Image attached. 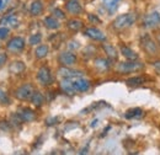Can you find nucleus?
<instances>
[{
	"instance_id": "nucleus-7",
	"label": "nucleus",
	"mask_w": 160,
	"mask_h": 155,
	"mask_svg": "<svg viewBox=\"0 0 160 155\" xmlns=\"http://www.w3.org/2000/svg\"><path fill=\"white\" fill-rule=\"evenodd\" d=\"M143 68V65L137 60H131V62H126V63H121L117 67V70L122 74H127V73H133L137 72Z\"/></svg>"
},
{
	"instance_id": "nucleus-1",
	"label": "nucleus",
	"mask_w": 160,
	"mask_h": 155,
	"mask_svg": "<svg viewBox=\"0 0 160 155\" xmlns=\"http://www.w3.org/2000/svg\"><path fill=\"white\" fill-rule=\"evenodd\" d=\"M60 89L68 95H73L75 92H85L90 89V81L82 77L63 78V80L60 81Z\"/></svg>"
},
{
	"instance_id": "nucleus-23",
	"label": "nucleus",
	"mask_w": 160,
	"mask_h": 155,
	"mask_svg": "<svg viewBox=\"0 0 160 155\" xmlns=\"http://www.w3.org/2000/svg\"><path fill=\"white\" fill-rule=\"evenodd\" d=\"M59 74L63 78H73V77H81V73L78 70H70L68 68H62L59 70Z\"/></svg>"
},
{
	"instance_id": "nucleus-25",
	"label": "nucleus",
	"mask_w": 160,
	"mask_h": 155,
	"mask_svg": "<svg viewBox=\"0 0 160 155\" xmlns=\"http://www.w3.org/2000/svg\"><path fill=\"white\" fill-rule=\"evenodd\" d=\"M142 116H143V111L140 108H131L126 113V118H137Z\"/></svg>"
},
{
	"instance_id": "nucleus-10",
	"label": "nucleus",
	"mask_w": 160,
	"mask_h": 155,
	"mask_svg": "<svg viewBox=\"0 0 160 155\" xmlns=\"http://www.w3.org/2000/svg\"><path fill=\"white\" fill-rule=\"evenodd\" d=\"M58 60H59V63L62 65H64V67H72V65H74L75 63H77V56L74 54V53H72V52H63V53H60L59 57H58Z\"/></svg>"
},
{
	"instance_id": "nucleus-28",
	"label": "nucleus",
	"mask_w": 160,
	"mask_h": 155,
	"mask_svg": "<svg viewBox=\"0 0 160 155\" xmlns=\"http://www.w3.org/2000/svg\"><path fill=\"white\" fill-rule=\"evenodd\" d=\"M145 79L143 77H136V78H132V79H128L127 80V84L128 85H139L142 82H144Z\"/></svg>"
},
{
	"instance_id": "nucleus-34",
	"label": "nucleus",
	"mask_w": 160,
	"mask_h": 155,
	"mask_svg": "<svg viewBox=\"0 0 160 155\" xmlns=\"http://www.w3.org/2000/svg\"><path fill=\"white\" fill-rule=\"evenodd\" d=\"M158 41H159V43H160V33L158 35Z\"/></svg>"
},
{
	"instance_id": "nucleus-27",
	"label": "nucleus",
	"mask_w": 160,
	"mask_h": 155,
	"mask_svg": "<svg viewBox=\"0 0 160 155\" xmlns=\"http://www.w3.org/2000/svg\"><path fill=\"white\" fill-rule=\"evenodd\" d=\"M41 41H42V36H41L40 33H33L30 39H28V43L31 44V46H35V44H38L41 43Z\"/></svg>"
},
{
	"instance_id": "nucleus-15",
	"label": "nucleus",
	"mask_w": 160,
	"mask_h": 155,
	"mask_svg": "<svg viewBox=\"0 0 160 155\" xmlns=\"http://www.w3.org/2000/svg\"><path fill=\"white\" fill-rule=\"evenodd\" d=\"M42 12H43V4L40 0L32 1L31 5H30V14L32 16H40Z\"/></svg>"
},
{
	"instance_id": "nucleus-18",
	"label": "nucleus",
	"mask_w": 160,
	"mask_h": 155,
	"mask_svg": "<svg viewBox=\"0 0 160 155\" xmlns=\"http://www.w3.org/2000/svg\"><path fill=\"white\" fill-rule=\"evenodd\" d=\"M48 52H49L48 46H47V44H41V46H38V47L36 48V51H35V56H36V58L43 59L48 56Z\"/></svg>"
},
{
	"instance_id": "nucleus-5",
	"label": "nucleus",
	"mask_w": 160,
	"mask_h": 155,
	"mask_svg": "<svg viewBox=\"0 0 160 155\" xmlns=\"http://www.w3.org/2000/svg\"><path fill=\"white\" fill-rule=\"evenodd\" d=\"M33 92H35V89L31 84H23L15 90V97L21 101H27V100H31Z\"/></svg>"
},
{
	"instance_id": "nucleus-30",
	"label": "nucleus",
	"mask_w": 160,
	"mask_h": 155,
	"mask_svg": "<svg viewBox=\"0 0 160 155\" xmlns=\"http://www.w3.org/2000/svg\"><path fill=\"white\" fill-rule=\"evenodd\" d=\"M53 14H54V16H57V18H59V19H65V15H64V12L59 10V9H54L53 10Z\"/></svg>"
},
{
	"instance_id": "nucleus-32",
	"label": "nucleus",
	"mask_w": 160,
	"mask_h": 155,
	"mask_svg": "<svg viewBox=\"0 0 160 155\" xmlns=\"http://www.w3.org/2000/svg\"><path fill=\"white\" fill-rule=\"evenodd\" d=\"M153 67H154V69H155L158 73H160V60L154 62V63H153Z\"/></svg>"
},
{
	"instance_id": "nucleus-3",
	"label": "nucleus",
	"mask_w": 160,
	"mask_h": 155,
	"mask_svg": "<svg viewBox=\"0 0 160 155\" xmlns=\"http://www.w3.org/2000/svg\"><path fill=\"white\" fill-rule=\"evenodd\" d=\"M140 46H142V49L148 56H155L159 53V47H158L157 42L149 35H143L140 37Z\"/></svg>"
},
{
	"instance_id": "nucleus-24",
	"label": "nucleus",
	"mask_w": 160,
	"mask_h": 155,
	"mask_svg": "<svg viewBox=\"0 0 160 155\" xmlns=\"http://www.w3.org/2000/svg\"><path fill=\"white\" fill-rule=\"evenodd\" d=\"M95 65L100 69L101 72H103V70H107V69H108L110 63H108V60H106V59L99 58V59H96V60H95Z\"/></svg>"
},
{
	"instance_id": "nucleus-21",
	"label": "nucleus",
	"mask_w": 160,
	"mask_h": 155,
	"mask_svg": "<svg viewBox=\"0 0 160 155\" xmlns=\"http://www.w3.org/2000/svg\"><path fill=\"white\" fill-rule=\"evenodd\" d=\"M120 1L121 0H103V5H105V8L107 9V11H108L110 14H112V12L116 11V9H117Z\"/></svg>"
},
{
	"instance_id": "nucleus-14",
	"label": "nucleus",
	"mask_w": 160,
	"mask_h": 155,
	"mask_svg": "<svg viewBox=\"0 0 160 155\" xmlns=\"http://www.w3.org/2000/svg\"><path fill=\"white\" fill-rule=\"evenodd\" d=\"M0 25L5 26V25H10L11 27H18L19 26V20L14 14H9L6 16H4L2 19L0 20Z\"/></svg>"
},
{
	"instance_id": "nucleus-20",
	"label": "nucleus",
	"mask_w": 160,
	"mask_h": 155,
	"mask_svg": "<svg viewBox=\"0 0 160 155\" xmlns=\"http://www.w3.org/2000/svg\"><path fill=\"white\" fill-rule=\"evenodd\" d=\"M102 47L105 49V53L107 54V57L111 59V60H116L117 59V51H116V48L113 46H111V44H103Z\"/></svg>"
},
{
	"instance_id": "nucleus-8",
	"label": "nucleus",
	"mask_w": 160,
	"mask_h": 155,
	"mask_svg": "<svg viewBox=\"0 0 160 155\" xmlns=\"http://www.w3.org/2000/svg\"><path fill=\"white\" fill-rule=\"evenodd\" d=\"M6 47L12 53H20V52H22L25 49V39L22 38V37L16 36V37L11 38L8 42Z\"/></svg>"
},
{
	"instance_id": "nucleus-9",
	"label": "nucleus",
	"mask_w": 160,
	"mask_h": 155,
	"mask_svg": "<svg viewBox=\"0 0 160 155\" xmlns=\"http://www.w3.org/2000/svg\"><path fill=\"white\" fill-rule=\"evenodd\" d=\"M84 35L94 41H106V35L96 27H88L84 31Z\"/></svg>"
},
{
	"instance_id": "nucleus-19",
	"label": "nucleus",
	"mask_w": 160,
	"mask_h": 155,
	"mask_svg": "<svg viewBox=\"0 0 160 155\" xmlns=\"http://www.w3.org/2000/svg\"><path fill=\"white\" fill-rule=\"evenodd\" d=\"M31 102H32L33 106L41 107V106L44 103V96H43L41 92H38V91H35L32 97H31Z\"/></svg>"
},
{
	"instance_id": "nucleus-26",
	"label": "nucleus",
	"mask_w": 160,
	"mask_h": 155,
	"mask_svg": "<svg viewBox=\"0 0 160 155\" xmlns=\"http://www.w3.org/2000/svg\"><path fill=\"white\" fill-rule=\"evenodd\" d=\"M0 103L1 105H9L10 103V97L5 92V90H2L0 88Z\"/></svg>"
},
{
	"instance_id": "nucleus-29",
	"label": "nucleus",
	"mask_w": 160,
	"mask_h": 155,
	"mask_svg": "<svg viewBox=\"0 0 160 155\" xmlns=\"http://www.w3.org/2000/svg\"><path fill=\"white\" fill-rule=\"evenodd\" d=\"M9 33H10V30L5 26H0V39H6L9 37Z\"/></svg>"
},
{
	"instance_id": "nucleus-16",
	"label": "nucleus",
	"mask_w": 160,
	"mask_h": 155,
	"mask_svg": "<svg viewBox=\"0 0 160 155\" xmlns=\"http://www.w3.org/2000/svg\"><path fill=\"white\" fill-rule=\"evenodd\" d=\"M121 53L128 60H137L138 59V54L132 48H129L128 46H121Z\"/></svg>"
},
{
	"instance_id": "nucleus-2",
	"label": "nucleus",
	"mask_w": 160,
	"mask_h": 155,
	"mask_svg": "<svg viewBox=\"0 0 160 155\" xmlns=\"http://www.w3.org/2000/svg\"><path fill=\"white\" fill-rule=\"evenodd\" d=\"M137 20L136 14L133 12H127V14H123L120 15L118 18H116L115 21L112 22V27L117 31H122V30H126L128 27H131Z\"/></svg>"
},
{
	"instance_id": "nucleus-22",
	"label": "nucleus",
	"mask_w": 160,
	"mask_h": 155,
	"mask_svg": "<svg viewBox=\"0 0 160 155\" xmlns=\"http://www.w3.org/2000/svg\"><path fill=\"white\" fill-rule=\"evenodd\" d=\"M67 26H68V28L70 30V31H73V32H78L81 30V27H82V22L80 21V20H69L68 21V23H67Z\"/></svg>"
},
{
	"instance_id": "nucleus-33",
	"label": "nucleus",
	"mask_w": 160,
	"mask_h": 155,
	"mask_svg": "<svg viewBox=\"0 0 160 155\" xmlns=\"http://www.w3.org/2000/svg\"><path fill=\"white\" fill-rule=\"evenodd\" d=\"M8 2H9V0H0V10H2L8 5Z\"/></svg>"
},
{
	"instance_id": "nucleus-17",
	"label": "nucleus",
	"mask_w": 160,
	"mask_h": 155,
	"mask_svg": "<svg viewBox=\"0 0 160 155\" xmlns=\"http://www.w3.org/2000/svg\"><path fill=\"white\" fill-rule=\"evenodd\" d=\"M44 26L49 30H58L60 27V23L59 21L56 19V16H47L44 18Z\"/></svg>"
},
{
	"instance_id": "nucleus-13",
	"label": "nucleus",
	"mask_w": 160,
	"mask_h": 155,
	"mask_svg": "<svg viewBox=\"0 0 160 155\" xmlns=\"http://www.w3.org/2000/svg\"><path fill=\"white\" fill-rule=\"evenodd\" d=\"M25 69H26V65H25V63L21 62V60H15V62H12V63L10 64V67H9V70H10L11 74H21V73L25 72Z\"/></svg>"
},
{
	"instance_id": "nucleus-6",
	"label": "nucleus",
	"mask_w": 160,
	"mask_h": 155,
	"mask_svg": "<svg viewBox=\"0 0 160 155\" xmlns=\"http://www.w3.org/2000/svg\"><path fill=\"white\" fill-rule=\"evenodd\" d=\"M143 26L145 28H157L160 27V12L153 11L144 16L143 19Z\"/></svg>"
},
{
	"instance_id": "nucleus-31",
	"label": "nucleus",
	"mask_w": 160,
	"mask_h": 155,
	"mask_svg": "<svg viewBox=\"0 0 160 155\" xmlns=\"http://www.w3.org/2000/svg\"><path fill=\"white\" fill-rule=\"evenodd\" d=\"M8 60V56L6 53H0V67H2Z\"/></svg>"
},
{
	"instance_id": "nucleus-4",
	"label": "nucleus",
	"mask_w": 160,
	"mask_h": 155,
	"mask_svg": "<svg viewBox=\"0 0 160 155\" xmlns=\"http://www.w3.org/2000/svg\"><path fill=\"white\" fill-rule=\"evenodd\" d=\"M37 80L42 86H49L53 84V77L51 73V69L46 65H42L37 72Z\"/></svg>"
},
{
	"instance_id": "nucleus-11",
	"label": "nucleus",
	"mask_w": 160,
	"mask_h": 155,
	"mask_svg": "<svg viewBox=\"0 0 160 155\" xmlns=\"http://www.w3.org/2000/svg\"><path fill=\"white\" fill-rule=\"evenodd\" d=\"M65 9L72 15H79L82 11V8L80 5L79 0H68L65 4Z\"/></svg>"
},
{
	"instance_id": "nucleus-12",
	"label": "nucleus",
	"mask_w": 160,
	"mask_h": 155,
	"mask_svg": "<svg viewBox=\"0 0 160 155\" xmlns=\"http://www.w3.org/2000/svg\"><path fill=\"white\" fill-rule=\"evenodd\" d=\"M18 116L20 117V119L22 122H32L36 119V115L32 110L30 108H20L18 112Z\"/></svg>"
}]
</instances>
